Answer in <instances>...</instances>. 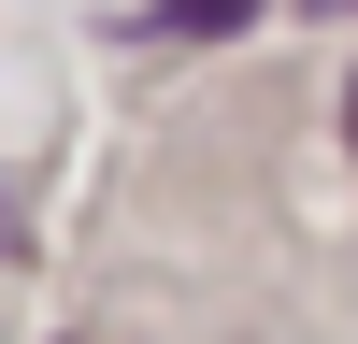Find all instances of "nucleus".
<instances>
[{"mask_svg": "<svg viewBox=\"0 0 358 344\" xmlns=\"http://www.w3.org/2000/svg\"><path fill=\"white\" fill-rule=\"evenodd\" d=\"M315 15H358V0H315Z\"/></svg>", "mask_w": 358, "mask_h": 344, "instance_id": "obj_3", "label": "nucleus"}, {"mask_svg": "<svg viewBox=\"0 0 358 344\" xmlns=\"http://www.w3.org/2000/svg\"><path fill=\"white\" fill-rule=\"evenodd\" d=\"M0 244H15V187H0Z\"/></svg>", "mask_w": 358, "mask_h": 344, "instance_id": "obj_2", "label": "nucleus"}, {"mask_svg": "<svg viewBox=\"0 0 358 344\" xmlns=\"http://www.w3.org/2000/svg\"><path fill=\"white\" fill-rule=\"evenodd\" d=\"M258 0H158V15H143V43H215V29H244Z\"/></svg>", "mask_w": 358, "mask_h": 344, "instance_id": "obj_1", "label": "nucleus"}]
</instances>
